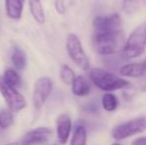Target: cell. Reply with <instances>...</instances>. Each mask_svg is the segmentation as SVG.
<instances>
[{"label":"cell","mask_w":146,"mask_h":145,"mask_svg":"<svg viewBox=\"0 0 146 145\" xmlns=\"http://www.w3.org/2000/svg\"><path fill=\"white\" fill-rule=\"evenodd\" d=\"M102 105L104 110L108 112L114 111L117 109V105H118V101H117L116 97L114 95L110 93H106L102 95Z\"/></svg>","instance_id":"cell-18"},{"label":"cell","mask_w":146,"mask_h":145,"mask_svg":"<svg viewBox=\"0 0 146 145\" xmlns=\"http://www.w3.org/2000/svg\"><path fill=\"white\" fill-rule=\"evenodd\" d=\"M146 130V116H139L115 126L111 131V136L116 140H122L135 134L142 133Z\"/></svg>","instance_id":"cell-5"},{"label":"cell","mask_w":146,"mask_h":145,"mask_svg":"<svg viewBox=\"0 0 146 145\" xmlns=\"http://www.w3.org/2000/svg\"><path fill=\"white\" fill-rule=\"evenodd\" d=\"M96 32H108L119 30L121 25V17L118 13L110 14L106 16H96L92 21Z\"/></svg>","instance_id":"cell-8"},{"label":"cell","mask_w":146,"mask_h":145,"mask_svg":"<svg viewBox=\"0 0 146 145\" xmlns=\"http://www.w3.org/2000/svg\"><path fill=\"white\" fill-rule=\"evenodd\" d=\"M25 0H5L6 15L12 20H20L23 14Z\"/></svg>","instance_id":"cell-11"},{"label":"cell","mask_w":146,"mask_h":145,"mask_svg":"<svg viewBox=\"0 0 146 145\" xmlns=\"http://www.w3.org/2000/svg\"><path fill=\"white\" fill-rule=\"evenodd\" d=\"M4 81L6 83H8L11 87H15V89H19L22 85V77H20V75L17 73L16 70H13V69H7V70L4 72L3 75Z\"/></svg>","instance_id":"cell-16"},{"label":"cell","mask_w":146,"mask_h":145,"mask_svg":"<svg viewBox=\"0 0 146 145\" xmlns=\"http://www.w3.org/2000/svg\"><path fill=\"white\" fill-rule=\"evenodd\" d=\"M72 91L77 97H87L90 93V85L83 75H78L72 83Z\"/></svg>","instance_id":"cell-12"},{"label":"cell","mask_w":146,"mask_h":145,"mask_svg":"<svg viewBox=\"0 0 146 145\" xmlns=\"http://www.w3.org/2000/svg\"><path fill=\"white\" fill-rule=\"evenodd\" d=\"M14 122L13 112H11L8 109L0 110V128L6 129L12 125Z\"/></svg>","instance_id":"cell-20"},{"label":"cell","mask_w":146,"mask_h":145,"mask_svg":"<svg viewBox=\"0 0 146 145\" xmlns=\"http://www.w3.org/2000/svg\"><path fill=\"white\" fill-rule=\"evenodd\" d=\"M94 51L100 55L110 56L122 52L125 44V35L121 30L96 32L92 37Z\"/></svg>","instance_id":"cell-1"},{"label":"cell","mask_w":146,"mask_h":145,"mask_svg":"<svg viewBox=\"0 0 146 145\" xmlns=\"http://www.w3.org/2000/svg\"><path fill=\"white\" fill-rule=\"evenodd\" d=\"M132 145H146V136L145 137H139L132 142Z\"/></svg>","instance_id":"cell-23"},{"label":"cell","mask_w":146,"mask_h":145,"mask_svg":"<svg viewBox=\"0 0 146 145\" xmlns=\"http://www.w3.org/2000/svg\"><path fill=\"white\" fill-rule=\"evenodd\" d=\"M90 79L96 87L106 91L125 89L129 85L128 81H125L100 68H92L90 71Z\"/></svg>","instance_id":"cell-2"},{"label":"cell","mask_w":146,"mask_h":145,"mask_svg":"<svg viewBox=\"0 0 146 145\" xmlns=\"http://www.w3.org/2000/svg\"><path fill=\"white\" fill-rule=\"evenodd\" d=\"M4 145H19L17 142H10V143H7V144H4Z\"/></svg>","instance_id":"cell-24"},{"label":"cell","mask_w":146,"mask_h":145,"mask_svg":"<svg viewBox=\"0 0 146 145\" xmlns=\"http://www.w3.org/2000/svg\"><path fill=\"white\" fill-rule=\"evenodd\" d=\"M119 73L121 75H124V77H142L145 73V69L142 66V64L133 63V64H127L122 66L119 70Z\"/></svg>","instance_id":"cell-14"},{"label":"cell","mask_w":146,"mask_h":145,"mask_svg":"<svg viewBox=\"0 0 146 145\" xmlns=\"http://www.w3.org/2000/svg\"><path fill=\"white\" fill-rule=\"evenodd\" d=\"M146 45L145 26H138L125 41L122 49V56L126 59H134L141 56Z\"/></svg>","instance_id":"cell-3"},{"label":"cell","mask_w":146,"mask_h":145,"mask_svg":"<svg viewBox=\"0 0 146 145\" xmlns=\"http://www.w3.org/2000/svg\"><path fill=\"white\" fill-rule=\"evenodd\" d=\"M53 81L50 77H39L34 83V89H33V105L35 109H40L47 99H49L51 93L53 91Z\"/></svg>","instance_id":"cell-7"},{"label":"cell","mask_w":146,"mask_h":145,"mask_svg":"<svg viewBox=\"0 0 146 145\" xmlns=\"http://www.w3.org/2000/svg\"><path fill=\"white\" fill-rule=\"evenodd\" d=\"M51 145H57V144H51Z\"/></svg>","instance_id":"cell-28"},{"label":"cell","mask_w":146,"mask_h":145,"mask_svg":"<svg viewBox=\"0 0 146 145\" xmlns=\"http://www.w3.org/2000/svg\"><path fill=\"white\" fill-rule=\"evenodd\" d=\"M112 145H121V144H119V143H113Z\"/></svg>","instance_id":"cell-26"},{"label":"cell","mask_w":146,"mask_h":145,"mask_svg":"<svg viewBox=\"0 0 146 145\" xmlns=\"http://www.w3.org/2000/svg\"><path fill=\"white\" fill-rule=\"evenodd\" d=\"M145 35H146V26H145Z\"/></svg>","instance_id":"cell-27"},{"label":"cell","mask_w":146,"mask_h":145,"mask_svg":"<svg viewBox=\"0 0 146 145\" xmlns=\"http://www.w3.org/2000/svg\"><path fill=\"white\" fill-rule=\"evenodd\" d=\"M60 77H61V81L65 85H72L76 75L74 71L71 69V67H69L68 65H63L61 67V70H60Z\"/></svg>","instance_id":"cell-19"},{"label":"cell","mask_w":146,"mask_h":145,"mask_svg":"<svg viewBox=\"0 0 146 145\" xmlns=\"http://www.w3.org/2000/svg\"><path fill=\"white\" fill-rule=\"evenodd\" d=\"M139 0H123L122 7L127 14H134L138 9Z\"/></svg>","instance_id":"cell-21"},{"label":"cell","mask_w":146,"mask_h":145,"mask_svg":"<svg viewBox=\"0 0 146 145\" xmlns=\"http://www.w3.org/2000/svg\"><path fill=\"white\" fill-rule=\"evenodd\" d=\"M11 62L18 71H23L27 66V57L20 48H14L11 54Z\"/></svg>","instance_id":"cell-15"},{"label":"cell","mask_w":146,"mask_h":145,"mask_svg":"<svg viewBox=\"0 0 146 145\" xmlns=\"http://www.w3.org/2000/svg\"><path fill=\"white\" fill-rule=\"evenodd\" d=\"M53 131L49 127H36L28 131L21 140V145H41L50 139Z\"/></svg>","instance_id":"cell-9"},{"label":"cell","mask_w":146,"mask_h":145,"mask_svg":"<svg viewBox=\"0 0 146 145\" xmlns=\"http://www.w3.org/2000/svg\"><path fill=\"white\" fill-rule=\"evenodd\" d=\"M66 48L71 60L78 67H80L84 71H88L90 69L88 58L84 51L80 38L76 34L71 33L68 35L67 41H66Z\"/></svg>","instance_id":"cell-4"},{"label":"cell","mask_w":146,"mask_h":145,"mask_svg":"<svg viewBox=\"0 0 146 145\" xmlns=\"http://www.w3.org/2000/svg\"><path fill=\"white\" fill-rule=\"evenodd\" d=\"M28 3H29V9L32 17L37 23L43 25L46 21V15H45V10L41 0H28Z\"/></svg>","instance_id":"cell-13"},{"label":"cell","mask_w":146,"mask_h":145,"mask_svg":"<svg viewBox=\"0 0 146 145\" xmlns=\"http://www.w3.org/2000/svg\"><path fill=\"white\" fill-rule=\"evenodd\" d=\"M55 8L59 14H64L66 11V6L63 0H56L55 2Z\"/></svg>","instance_id":"cell-22"},{"label":"cell","mask_w":146,"mask_h":145,"mask_svg":"<svg viewBox=\"0 0 146 145\" xmlns=\"http://www.w3.org/2000/svg\"><path fill=\"white\" fill-rule=\"evenodd\" d=\"M0 93L3 95L8 109L11 112H19L27 105L25 97L18 91L17 89L6 83L2 75H0Z\"/></svg>","instance_id":"cell-6"},{"label":"cell","mask_w":146,"mask_h":145,"mask_svg":"<svg viewBox=\"0 0 146 145\" xmlns=\"http://www.w3.org/2000/svg\"><path fill=\"white\" fill-rule=\"evenodd\" d=\"M71 145H87V130L85 126L77 125L73 131Z\"/></svg>","instance_id":"cell-17"},{"label":"cell","mask_w":146,"mask_h":145,"mask_svg":"<svg viewBox=\"0 0 146 145\" xmlns=\"http://www.w3.org/2000/svg\"><path fill=\"white\" fill-rule=\"evenodd\" d=\"M142 66L144 67V69H145V71H146V60L142 63Z\"/></svg>","instance_id":"cell-25"},{"label":"cell","mask_w":146,"mask_h":145,"mask_svg":"<svg viewBox=\"0 0 146 145\" xmlns=\"http://www.w3.org/2000/svg\"><path fill=\"white\" fill-rule=\"evenodd\" d=\"M72 132V120L69 114L63 113L57 118V138L61 145L68 142Z\"/></svg>","instance_id":"cell-10"}]
</instances>
